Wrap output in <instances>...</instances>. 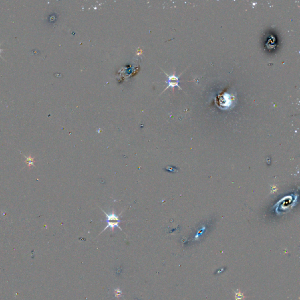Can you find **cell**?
<instances>
[{
  "mask_svg": "<svg viewBox=\"0 0 300 300\" xmlns=\"http://www.w3.org/2000/svg\"><path fill=\"white\" fill-rule=\"evenodd\" d=\"M101 209L103 210V212L104 213L105 215L107 217L106 222L107 223V225L104 229V230H103L102 232H103L104 230H106L108 228H110L111 229H112V231H113L114 228L116 227H118V229H120L121 230L122 229L120 227V226H119V224L121 222V220L119 218V215H117L115 214L114 211H113V212H112V213L107 214V212H105L104 210H103L102 209Z\"/></svg>",
  "mask_w": 300,
  "mask_h": 300,
  "instance_id": "6da1fadb",
  "label": "cell"
},
{
  "mask_svg": "<svg viewBox=\"0 0 300 300\" xmlns=\"http://www.w3.org/2000/svg\"><path fill=\"white\" fill-rule=\"evenodd\" d=\"M164 73L166 74V76L168 77V81L166 82V83H167V84H168V86L166 87L165 90H166V89H168L169 87H171L172 88H174V87L175 86H177L178 87H179V88H180V90H182V88L179 86V83L180 82V77L182 74V73L179 76H176L175 75V73L174 74H172V75H170V76H169L168 74H166V73H165V72H164Z\"/></svg>",
  "mask_w": 300,
  "mask_h": 300,
  "instance_id": "7a4b0ae2",
  "label": "cell"
},
{
  "mask_svg": "<svg viewBox=\"0 0 300 300\" xmlns=\"http://www.w3.org/2000/svg\"><path fill=\"white\" fill-rule=\"evenodd\" d=\"M238 291H234L235 294V300H244L247 297L244 296V294L241 293L240 290H237Z\"/></svg>",
  "mask_w": 300,
  "mask_h": 300,
  "instance_id": "3957f363",
  "label": "cell"
},
{
  "mask_svg": "<svg viewBox=\"0 0 300 300\" xmlns=\"http://www.w3.org/2000/svg\"><path fill=\"white\" fill-rule=\"evenodd\" d=\"M27 161L28 164L29 166H30L31 164H33V162H33L32 158H31L30 157H28V158L27 157Z\"/></svg>",
  "mask_w": 300,
  "mask_h": 300,
  "instance_id": "277c9868",
  "label": "cell"
},
{
  "mask_svg": "<svg viewBox=\"0 0 300 300\" xmlns=\"http://www.w3.org/2000/svg\"><path fill=\"white\" fill-rule=\"evenodd\" d=\"M3 51V50H1V49H0V52H1V51Z\"/></svg>",
  "mask_w": 300,
  "mask_h": 300,
  "instance_id": "5b68a950",
  "label": "cell"
}]
</instances>
